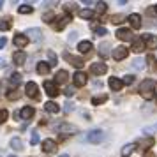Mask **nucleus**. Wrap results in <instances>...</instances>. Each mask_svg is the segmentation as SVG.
Returning <instances> with one entry per match:
<instances>
[{"mask_svg":"<svg viewBox=\"0 0 157 157\" xmlns=\"http://www.w3.org/2000/svg\"><path fill=\"white\" fill-rule=\"evenodd\" d=\"M20 83H21V74H18V72H14V74L11 76V81H9V85L13 86V90H16L14 86H16V85H20Z\"/></svg>","mask_w":157,"mask_h":157,"instance_id":"29","label":"nucleus"},{"mask_svg":"<svg viewBox=\"0 0 157 157\" xmlns=\"http://www.w3.org/2000/svg\"><path fill=\"white\" fill-rule=\"evenodd\" d=\"M104 132L101 131V129H92V131H88V134H86V141L94 143V145H97V143H102L104 141Z\"/></svg>","mask_w":157,"mask_h":157,"instance_id":"2","label":"nucleus"},{"mask_svg":"<svg viewBox=\"0 0 157 157\" xmlns=\"http://www.w3.org/2000/svg\"><path fill=\"white\" fill-rule=\"evenodd\" d=\"M44 109H46L48 113H58V111H60V106H58L57 102H53V101H48V102L44 104Z\"/></svg>","mask_w":157,"mask_h":157,"instance_id":"21","label":"nucleus"},{"mask_svg":"<svg viewBox=\"0 0 157 157\" xmlns=\"http://www.w3.org/2000/svg\"><path fill=\"white\" fill-rule=\"evenodd\" d=\"M113 58L118 62V60H124V58H127V55H129V50L125 48V46H118V48H115L113 50Z\"/></svg>","mask_w":157,"mask_h":157,"instance_id":"9","label":"nucleus"},{"mask_svg":"<svg viewBox=\"0 0 157 157\" xmlns=\"http://www.w3.org/2000/svg\"><path fill=\"white\" fill-rule=\"evenodd\" d=\"M145 48H147V44H145V39H143V37L132 39V48H131V50L134 51V53H141V51H145Z\"/></svg>","mask_w":157,"mask_h":157,"instance_id":"11","label":"nucleus"},{"mask_svg":"<svg viewBox=\"0 0 157 157\" xmlns=\"http://www.w3.org/2000/svg\"><path fill=\"white\" fill-rule=\"evenodd\" d=\"M25 92H27V95H29L30 99H39L41 97V92H39V86L34 83V81H29L27 85H25Z\"/></svg>","mask_w":157,"mask_h":157,"instance_id":"3","label":"nucleus"},{"mask_svg":"<svg viewBox=\"0 0 157 157\" xmlns=\"http://www.w3.org/2000/svg\"><path fill=\"white\" fill-rule=\"evenodd\" d=\"M71 20H72V16L69 14V13H65L64 16H60L57 20V23H55V30H64L69 23H71Z\"/></svg>","mask_w":157,"mask_h":157,"instance_id":"6","label":"nucleus"},{"mask_svg":"<svg viewBox=\"0 0 157 157\" xmlns=\"http://www.w3.org/2000/svg\"><path fill=\"white\" fill-rule=\"evenodd\" d=\"M62 134H74V132H78V127L76 125H72V124H67V122H62V124H58L57 127H55Z\"/></svg>","mask_w":157,"mask_h":157,"instance_id":"4","label":"nucleus"},{"mask_svg":"<svg viewBox=\"0 0 157 157\" xmlns=\"http://www.w3.org/2000/svg\"><path fill=\"white\" fill-rule=\"evenodd\" d=\"M67 78H69V72L62 69V71L57 72V76H55V83H62V85H64L65 81H67Z\"/></svg>","mask_w":157,"mask_h":157,"instance_id":"22","label":"nucleus"},{"mask_svg":"<svg viewBox=\"0 0 157 157\" xmlns=\"http://www.w3.org/2000/svg\"><path fill=\"white\" fill-rule=\"evenodd\" d=\"M92 29H94V34H95V36H99V37H102V36H106V34H108L106 27H92Z\"/></svg>","mask_w":157,"mask_h":157,"instance_id":"34","label":"nucleus"},{"mask_svg":"<svg viewBox=\"0 0 157 157\" xmlns=\"http://www.w3.org/2000/svg\"><path fill=\"white\" fill-rule=\"evenodd\" d=\"M62 57H64V60H67V62H69L71 65H74L76 69H81V67H83V64H85V62H83V58H79V57H72L71 53H67V51H65Z\"/></svg>","mask_w":157,"mask_h":157,"instance_id":"5","label":"nucleus"},{"mask_svg":"<svg viewBox=\"0 0 157 157\" xmlns=\"http://www.w3.org/2000/svg\"><path fill=\"white\" fill-rule=\"evenodd\" d=\"M7 118H9V111L7 109H0V124H4Z\"/></svg>","mask_w":157,"mask_h":157,"instance_id":"39","label":"nucleus"},{"mask_svg":"<svg viewBox=\"0 0 157 157\" xmlns=\"http://www.w3.org/2000/svg\"><path fill=\"white\" fill-rule=\"evenodd\" d=\"M64 94L67 95V97H71L72 94H74V86H67V88L64 90Z\"/></svg>","mask_w":157,"mask_h":157,"instance_id":"44","label":"nucleus"},{"mask_svg":"<svg viewBox=\"0 0 157 157\" xmlns=\"http://www.w3.org/2000/svg\"><path fill=\"white\" fill-rule=\"evenodd\" d=\"M117 37L122 41H132V32L129 29H118L117 30Z\"/></svg>","mask_w":157,"mask_h":157,"instance_id":"16","label":"nucleus"},{"mask_svg":"<svg viewBox=\"0 0 157 157\" xmlns=\"http://www.w3.org/2000/svg\"><path fill=\"white\" fill-rule=\"evenodd\" d=\"M44 90H46V94L50 97H57L58 94H60V90H58V86L55 81H44Z\"/></svg>","mask_w":157,"mask_h":157,"instance_id":"7","label":"nucleus"},{"mask_svg":"<svg viewBox=\"0 0 157 157\" xmlns=\"http://www.w3.org/2000/svg\"><path fill=\"white\" fill-rule=\"evenodd\" d=\"M50 64H48V62H37V72H39V74H48V72H50Z\"/></svg>","mask_w":157,"mask_h":157,"instance_id":"24","label":"nucleus"},{"mask_svg":"<svg viewBox=\"0 0 157 157\" xmlns=\"http://www.w3.org/2000/svg\"><path fill=\"white\" fill-rule=\"evenodd\" d=\"M108 71V65L106 64H92L90 65V72L95 74V76H101V74H104Z\"/></svg>","mask_w":157,"mask_h":157,"instance_id":"15","label":"nucleus"},{"mask_svg":"<svg viewBox=\"0 0 157 157\" xmlns=\"http://www.w3.org/2000/svg\"><path fill=\"white\" fill-rule=\"evenodd\" d=\"M154 131H157V125H154V127H147V129H145V134H148V132H154Z\"/></svg>","mask_w":157,"mask_h":157,"instance_id":"46","label":"nucleus"},{"mask_svg":"<svg viewBox=\"0 0 157 157\" xmlns=\"http://www.w3.org/2000/svg\"><path fill=\"white\" fill-rule=\"evenodd\" d=\"M27 60V55L23 53V51H16L14 55H13V62H14L16 65H20V64H23Z\"/></svg>","mask_w":157,"mask_h":157,"instance_id":"23","label":"nucleus"},{"mask_svg":"<svg viewBox=\"0 0 157 157\" xmlns=\"http://www.w3.org/2000/svg\"><path fill=\"white\" fill-rule=\"evenodd\" d=\"M60 157H69V155H67V154H62V155H60Z\"/></svg>","mask_w":157,"mask_h":157,"instance_id":"48","label":"nucleus"},{"mask_svg":"<svg viewBox=\"0 0 157 157\" xmlns=\"http://www.w3.org/2000/svg\"><path fill=\"white\" fill-rule=\"evenodd\" d=\"M39 141H41L39 140V134L37 132H32V136H30V145H37Z\"/></svg>","mask_w":157,"mask_h":157,"instance_id":"41","label":"nucleus"},{"mask_svg":"<svg viewBox=\"0 0 157 157\" xmlns=\"http://www.w3.org/2000/svg\"><path fill=\"white\" fill-rule=\"evenodd\" d=\"M7 99H9V101H16V99H20V92H18V90H11V92L7 94Z\"/></svg>","mask_w":157,"mask_h":157,"instance_id":"38","label":"nucleus"},{"mask_svg":"<svg viewBox=\"0 0 157 157\" xmlns=\"http://www.w3.org/2000/svg\"><path fill=\"white\" fill-rule=\"evenodd\" d=\"M11 148L13 150H21L23 148V141L20 140V138H13V140H11Z\"/></svg>","mask_w":157,"mask_h":157,"instance_id":"31","label":"nucleus"},{"mask_svg":"<svg viewBox=\"0 0 157 157\" xmlns=\"http://www.w3.org/2000/svg\"><path fill=\"white\" fill-rule=\"evenodd\" d=\"M134 150H136V143H127V145L122 148V155H124V157H129L132 152H134Z\"/></svg>","mask_w":157,"mask_h":157,"instance_id":"26","label":"nucleus"},{"mask_svg":"<svg viewBox=\"0 0 157 157\" xmlns=\"http://www.w3.org/2000/svg\"><path fill=\"white\" fill-rule=\"evenodd\" d=\"M34 113H36V109L32 106H25L20 109V117H21L23 120H29V118H32L34 117Z\"/></svg>","mask_w":157,"mask_h":157,"instance_id":"18","label":"nucleus"},{"mask_svg":"<svg viewBox=\"0 0 157 157\" xmlns=\"http://www.w3.org/2000/svg\"><path fill=\"white\" fill-rule=\"evenodd\" d=\"M18 11H20V14H30V13H34V7L29 6V4H23V6L18 7Z\"/></svg>","mask_w":157,"mask_h":157,"instance_id":"32","label":"nucleus"},{"mask_svg":"<svg viewBox=\"0 0 157 157\" xmlns=\"http://www.w3.org/2000/svg\"><path fill=\"white\" fill-rule=\"evenodd\" d=\"M25 36L29 37V39H32V41H36V43H41L43 41V32L39 29H29L25 32Z\"/></svg>","mask_w":157,"mask_h":157,"instance_id":"10","label":"nucleus"},{"mask_svg":"<svg viewBox=\"0 0 157 157\" xmlns=\"http://www.w3.org/2000/svg\"><path fill=\"white\" fill-rule=\"evenodd\" d=\"M48 62H50V67H55L57 65V55L53 50H48Z\"/></svg>","mask_w":157,"mask_h":157,"instance_id":"33","label":"nucleus"},{"mask_svg":"<svg viewBox=\"0 0 157 157\" xmlns=\"http://www.w3.org/2000/svg\"><path fill=\"white\" fill-rule=\"evenodd\" d=\"M147 62H148V64L152 65V67H154V69L157 67V64H155V58L152 57V55H148V57H147Z\"/></svg>","mask_w":157,"mask_h":157,"instance_id":"43","label":"nucleus"},{"mask_svg":"<svg viewBox=\"0 0 157 157\" xmlns=\"http://www.w3.org/2000/svg\"><path fill=\"white\" fill-rule=\"evenodd\" d=\"M53 20H55V14H53L51 11H50V13H44V14H43V21H44V23H51Z\"/></svg>","mask_w":157,"mask_h":157,"instance_id":"37","label":"nucleus"},{"mask_svg":"<svg viewBox=\"0 0 157 157\" xmlns=\"http://www.w3.org/2000/svg\"><path fill=\"white\" fill-rule=\"evenodd\" d=\"M157 83L154 79H145L141 81V85H140V94H141V97H145L147 101H150L154 97V90H155Z\"/></svg>","mask_w":157,"mask_h":157,"instance_id":"1","label":"nucleus"},{"mask_svg":"<svg viewBox=\"0 0 157 157\" xmlns=\"http://www.w3.org/2000/svg\"><path fill=\"white\" fill-rule=\"evenodd\" d=\"M109 88L115 90V92H120L122 86H124V79H118V78H109Z\"/></svg>","mask_w":157,"mask_h":157,"instance_id":"19","label":"nucleus"},{"mask_svg":"<svg viewBox=\"0 0 157 157\" xmlns=\"http://www.w3.org/2000/svg\"><path fill=\"white\" fill-rule=\"evenodd\" d=\"M78 14L81 16L83 20H92L94 16H95V14H94V11H90V9H81Z\"/></svg>","mask_w":157,"mask_h":157,"instance_id":"30","label":"nucleus"},{"mask_svg":"<svg viewBox=\"0 0 157 157\" xmlns=\"http://www.w3.org/2000/svg\"><path fill=\"white\" fill-rule=\"evenodd\" d=\"M41 147H43V152H46V154H53L55 150H57V141L55 140H44L43 143H41Z\"/></svg>","mask_w":157,"mask_h":157,"instance_id":"12","label":"nucleus"},{"mask_svg":"<svg viewBox=\"0 0 157 157\" xmlns=\"http://www.w3.org/2000/svg\"><path fill=\"white\" fill-rule=\"evenodd\" d=\"M155 102H157V94H155Z\"/></svg>","mask_w":157,"mask_h":157,"instance_id":"49","label":"nucleus"},{"mask_svg":"<svg viewBox=\"0 0 157 157\" xmlns=\"http://www.w3.org/2000/svg\"><path fill=\"white\" fill-rule=\"evenodd\" d=\"M132 67H134V69H138V71H141L143 67H145V60H141V58H136L134 62H132Z\"/></svg>","mask_w":157,"mask_h":157,"instance_id":"36","label":"nucleus"},{"mask_svg":"<svg viewBox=\"0 0 157 157\" xmlns=\"http://www.w3.org/2000/svg\"><path fill=\"white\" fill-rule=\"evenodd\" d=\"M14 44L18 48H25V46L29 44V37L25 36V34H20V32H18L14 36Z\"/></svg>","mask_w":157,"mask_h":157,"instance_id":"17","label":"nucleus"},{"mask_svg":"<svg viewBox=\"0 0 157 157\" xmlns=\"http://www.w3.org/2000/svg\"><path fill=\"white\" fill-rule=\"evenodd\" d=\"M72 81H74V86H85L86 81H88V76H86L85 72H74V76H72Z\"/></svg>","mask_w":157,"mask_h":157,"instance_id":"8","label":"nucleus"},{"mask_svg":"<svg viewBox=\"0 0 157 157\" xmlns=\"http://www.w3.org/2000/svg\"><path fill=\"white\" fill-rule=\"evenodd\" d=\"M13 27V23H11V18H0V30H4V32H7L9 29Z\"/></svg>","mask_w":157,"mask_h":157,"instance_id":"27","label":"nucleus"},{"mask_svg":"<svg viewBox=\"0 0 157 157\" xmlns=\"http://www.w3.org/2000/svg\"><path fill=\"white\" fill-rule=\"evenodd\" d=\"M134 76L132 74H127V76H124V85H132L134 83Z\"/></svg>","mask_w":157,"mask_h":157,"instance_id":"40","label":"nucleus"},{"mask_svg":"<svg viewBox=\"0 0 157 157\" xmlns=\"http://www.w3.org/2000/svg\"><path fill=\"white\" fill-rule=\"evenodd\" d=\"M154 138H147V140H141V141H140V145H141V147H145V148H150V147H154Z\"/></svg>","mask_w":157,"mask_h":157,"instance_id":"35","label":"nucleus"},{"mask_svg":"<svg viewBox=\"0 0 157 157\" xmlns=\"http://www.w3.org/2000/svg\"><path fill=\"white\" fill-rule=\"evenodd\" d=\"M108 101V95L106 94H101V95H94L92 97V104L94 106H99V104H104Z\"/></svg>","mask_w":157,"mask_h":157,"instance_id":"25","label":"nucleus"},{"mask_svg":"<svg viewBox=\"0 0 157 157\" xmlns=\"http://www.w3.org/2000/svg\"><path fill=\"white\" fill-rule=\"evenodd\" d=\"M99 55L102 58H108V55H109V43H101L99 46Z\"/></svg>","mask_w":157,"mask_h":157,"instance_id":"28","label":"nucleus"},{"mask_svg":"<svg viewBox=\"0 0 157 157\" xmlns=\"http://www.w3.org/2000/svg\"><path fill=\"white\" fill-rule=\"evenodd\" d=\"M127 21L131 23V27H132V29H136V30L141 29V16H140V14H136V13H134V14H129L127 16Z\"/></svg>","mask_w":157,"mask_h":157,"instance_id":"14","label":"nucleus"},{"mask_svg":"<svg viewBox=\"0 0 157 157\" xmlns=\"http://www.w3.org/2000/svg\"><path fill=\"white\" fill-rule=\"evenodd\" d=\"M155 11H157V6H155Z\"/></svg>","mask_w":157,"mask_h":157,"instance_id":"52","label":"nucleus"},{"mask_svg":"<svg viewBox=\"0 0 157 157\" xmlns=\"http://www.w3.org/2000/svg\"><path fill=\"white\" fill-rule=\"evenodd\" d=\"M92 43L90 41H81V43L78 44V50H79V53H90L92 51Z\"/></svg>","mask_w":157,"mask_h":157,"instance_id":"20","label":"nucleus"},{"mask_svg":"<svg viewBox=\"0 0 157 157\" xmlns=\"http://www.w3.org/2000/svg\"><path fill=\"white\" fill-rule=\"evenodd\" d=\"M9 157H16V155H9Z\"/></svg>","mask_w":157,"mask_h":157,"instance_id":"51","label":"nucleus"},{"mask_svg":"<svg viewBox=\"0 0 157 157\" xmlns=\"http://www.w3.org/2000/svg\"><path fill=\"white\" fill-rule=\"evenodd\" d=\"M97 9H99V13H104L108 9V4L106 2H97Z\"/></svg>","mask_w":157,"mask_h":157,"instance_id":"42","label":"nucleus"},{"mask_svg":"<svg viewBox=\"0 0 157 157\" xmlns=\"http://www.w3.org/2000/svg\"><path fill=\"white\" fill-rule=\"evenodd\" d=\"M145 39V44H147V50H155L157 48V36H152V34H145L141 36Z\"/></svg>","mask_w":157,"mask_h":157,"instance_id":"13","label":"nucleus"},{"mask_svg":"<svg viewBox=\"0 0 157 157\" xmlns=\"http://www.w3.org/2000/svg\"><path fill=\"white\" fill-rule=\"evenodd\" d=\"M6 64H7V62H6L4 58H0V69H4V67H6Z\"/></svg>","mask_w":157,"mask_h":157,"instance_id":"47","label":"nucleus"},{"mask_svg":"<svg viewBox=\"0 0 157 157\" xmlns=\"http://www.w3.org/2000/svg\"><path fill=\"white\" fill-rule=\"evenodd\" d=\"M6 44H7V39H6V37H0V50L6 48Z\"/></svg>","mask_w":157,"mask_h":157,"instance_id":"45","label":"nucleus"},{"mask_svg":"<svg viewBox=\"0 0 157 157\" xmlns=\"http://www.w3.org/2000/svg\"><path fill=\"white\" fill-rule=\"evenodd\" d=\"M0 9H2V2H0Z\"/></svg>","mask_w":157,"mask_h":157,"instance_id":"50","label":"nucleus"}]
</instances>
